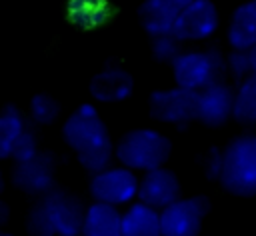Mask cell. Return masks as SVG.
Listing matches in <instances>:
<instances>
[{
  "instance_id": "obj_9",
  "label": "cell",
  "mask_w": 256,
  "mask_h": 236,
  "mask_svg": "<svg viewBox=\"0 0 256 236\" xmlns=\"http://www.w3.org/2000/svg\"><path fill=\"white\" fill-rule=\"evenodd\" d=\"M138 192V178L130 168H102L90 180V194L96 202L126 204Z\"/></svg>"
},
{
  "instance_id": "obj_13",
  "label": "cell",
  "mask_w": 256,
  "mask_h": 236,
  "mask_svg": "<svg viewBox=\"0 0 256 236\" xmlns=\"http://www.w3.org/2000/svg\"><path fill=\"white\" fill-rule=\"evenodd\" d=\"M134 90V78L120 66H108L90 80V94L94 100L112 104L126 100Z\"/></svg>"
},
{
  "instance_id": "obj_6",
  "label": "cell",
  "mask_w": 256,
  "mask_h": 236,
  "mask_svg": "<svg viewBox=\"0 0 256 236\" xmlns=\"http://www.w3.org/2000/svg\"><path fill=\"white\" fill-rule=\"evenodd\" d=\"M208 200L204 196L178 198L160 212V236H198Z\"/></svg>"
},
{
  "instance_id": "obj_3",
  "label": "cell",
  "mask_w": 256,
  "mask_h": 236,
  "mask_svg": "<svg viewBox=\"0 0 256 236\" xmlns=\"http://www.w3.org/2000/svg\"><path fill=\"white\" fill-rule=\"evenodd\" d=\"M218 178L232 194H256V134L238 136L224 148Z\"/></svg>"
},
{
  "instance_id": "obj_28",
  "label": "cell",
  "mask_w": 256,
  "mask_h": 236,
  "mask_svg": "<svg viewBox=\"0 0 256 236\" xmlns=\"http://www.w3.org/2000/svg\"><path fill=\"white\" fill-rule=\"evenodd\" d=\"M4 190V178H2V172H0V192Z\"/></svg>"
},
{
  "instance_id": "obj_27",
  "label": "cell",
  "mask_w": 256,
  "mask_h": 236,
  "mask_svg": "<svg viewBox=\"0 0 256 236\" xmlns=\"http://www.w3.org/2000/svg\"><path fill=\"white\" fill-rule=\"evenodd\" d=\"M174 2H176V4L180 6V10H182V8H184V6H188V4L192 2V0H174Z\"/></svg>"
},
{
  "instance_id": "obj_10",
  "label": "cell",
  "mask_w": 256,
  "mask_h": 236,
  "mask_svg": "<svg viewBox=\"0 0 256 236\" xmlns=\"http://www.w3.org/2000/svg\"><path fill=\"white\" fill-rule=\"evenodd\" d=\"M56 164L48 152H36L24 160H16L12 182L22 192L32 196H42L54 186Z\"/></svg>"
},
{
  "instance_id": "obj_26",
  "label": "cell",
  "mask_w": 256,
  "mask_h": 236,
  "mask_svg": "<svg viewBox=\"0 0 256 236\" xmlns=\"http://www.w3.org/2000/svg\"><path fill=\"white\" fill-rule=\"evenodd\" d=\"M8 214H10V210H8L6 202H4V200H0V226L8 222Z\"/></svg>"
},
{
  "instance_id": "obj_19",
  "label": "cell",
  "mask_w": 256,
  "mask_h": 236,
  "mask_svg": "<svg viewBox=\"0 0 256 236\" xmlns=\"http://www.w3.org/2000/svg\"><path fill=\"white\" fill-rule=\"evenodd\" d=\"M232 118L246 126L256 124V76H248L246 80H242L238 90L234 92Z\"/></svg>"
},
{
  "instance_id": "obj_14",
  "label": "cell",
  "mask_w": 256,
  "mask_h": 236,
  "mask_svg": "<svg viewBox=\"0 0 256 236\" xmlns=\"http://www.w3.org/2000/svg\"><path fill=\"white\" fill-rule=\"evenodd\" d=\"M178 12L180 6L174 0H144L138 8V18L142 28L150 36H160L172 34V26L176 22Z\"/></svg>"
},
{
  "instance_id": "obj_21",
  "label": "cell",
  "mask_w": 256,
  "mask_h": 236,
  "mask_svg": "<svg viewBox=\"0 0 256 236\" xmlns=\"http://www.w3.org/2000/svg\"><path fill=\"white\" fill-rule=\"evenodd\" d=\"M60 114L58 102L50 94H36L30 100V118L36 124H52Z\"/></svg>"
},
{
  "instance_id": "obj_29",
  "label": "cell",
  "mask_w": 256,
  "mask_h": 236,
  "mask_svg": "<svg viewBox=\"0 0 256 236\" xmlns=\"http://www.w3.org/2000/svg\"><path fill=\"white\" fill-rule=\"evenodd\" d=\"M0 236H12V234H4V232H0Z\"/></svg>"
},
{
  "instance_id": "obj_22",
  "label": "cell",
  "mask_w": 256,
  "mask_h": 236,
  "mask_svg": "<svg viewBox=\"0 0 256 236\" xmlns=\"http://www.w3.org/2000/svg\"><path fill=\"white\" fill-rule=\"evenodd\" d=\"M152 54L156 60L160 62H168L172 64L176 60V56L180 54V40L174 34H160V36H152Z\"/></svg>"
},
{
  "instance_id": "obj_11",
  "label": "cell",
  "mask_w": 256,
  "mask_h": 236,
  "mask_svg": "<svg viewBox=\"0 0 256 236\" xmlns=\"http://www.w3.org/2000/svg\"><path fill=\"white\" fill-rule=\"evenodd\" d=\"M234 92L222 82L216 80L196 94V118L206 126H220L232 116Z\"/></svg>"
},
{
  "instance_id": "obj_15",
  "label": "cell",
  "mask_w": 256,
  "mask_h": 236,
  "mask_svg": "<svg viewBox=\"0 0 256 236\" xmlns=\"http://www.w3.org/2000/svg\"><path fill=\"white\" fill-rule=\"evenodd\" d=\"M84 236H122V214L114 204L94 202L84 212Z\"/></svg>"
},
{
  "instance_id": "obj_17",
  "label": "cell",
  "mask_w": 256,
  "mask_h": 236,
  "mask_svg": "<svg viewBox=\"0 0 256 236\" xmlns=\"http://www.w3.org/2000/svg\"><path fill=\"white\" fill-rule=\"evenodd\" d=\"M122 236H160V214L142 202L122 214Z\"/></svg>"
},
{
  "instance_id": "obj_5",
  "label": "cell",
  "mask_w": 256,
  "mask_h": 236,
  "mask_svg": "<svg viewBox=\"0 0 256 236\" xmlns=\"http://www.w3.org/2000/svg\"><path fill=\"white\" fill-rule=\"evenodd\" d=\"M222 72H224V60L214 50L180 52L172 62V76L176 80V86L194 92L220 80Z\"/></svg>"
},
{
  "instance_id": "obj_12",
  "label": "cell",
  "mask_w": 256,
  "mask_h": 236,
  "mask_svg": "<svg viewBox=\"0 0 256 236\" xmlns=\"http://www.w3.org/2000/svg\"><path fill=\"white\" fill-rule=\"evenodd\" d=\"M138 200L150 208H166L174 200L180 198V182L172 170L154 168L138 180Z\"/></svg>"
},
{
  "instance_id": "obj_23",
  "label": "cell",
  "mask_w": 256,
  "mask_h": 236,
  "mask_svg": "<svg viewBox=\"0 0 256 236\" xmlns=\"http://www.w3.org/2000/svg\"><path fill=\"white\" fill-rule=\"evenodd\" d=\"M224 68L238 80H246L252 70H250V60H248V52L246 50H232V54L226 58Z\"/></svg>"
},
{
  "instance_id": "obj_8",
  "label": "cell",
  "mask_w": 256,
  "mask_h": 236,
  "mask_svg": "<svg viewBox=\"0 0 256 236\" xmlns=\"http://www.w3.org/2000/svg\"><path fill=\"white\" fill-rule=\"evenodd\" d=\"M196 94L198 92L182 86L156 90L150 94V114L158 122L188 124L196 118Z\"/></svg>"
},
{
  "instance_id": "obj_4",
  "label": "cell",
  "mask_w": 256,
  "mask_h": 236,
  "mask_svg": "<svg viewBox=\"0 0 256 236\" xmlns=\"http://www.w3.org/2000/svg\"><path fill=\"white\" fill-rule=\"evenodd\" d=\"M170 140L152 128H136L124 134L116 146L118 160L132 170H154L160 168L170 156Z\"/></svg>"
},
{
  "instance_id": "obj_24",
  "label": "cell",
  "mask_w": 256,
  "mask_h": 236,
  "mask_svg": "<svg viewBox=\"0 0 256 236\" xmlns=\"http://www.w3.org/2000/svg\"><path fill=\"white\" fill-rule=\"evenodd\" d=\"M38 152V140H36V134L26 126L24 132L20 134V138L16 140V146H14V152H12V158L14 160H24L32 154Z\"/></svg>"
},
{
  "instance_id": "obj_2",
  "label": "cell",
  "mask_w": 256,
  "mask_h": 236,
  "mask_svg": "<svg viewBox=\"0 0 256 236\" xmlns=\"http://www.w3.org/2000/svg\"><path fill=\"white\" fill-rule=\"evenodd\" d=\"M82 202L64 190H48L28 214L30 236H76L84 220Z\"/></svg>"
},
{
  "instance_id": "obj_1",
  "label": "cell",
  "mask_w": 256,
  "mask_h": 236,
  "mask_svg": "<svg viewBox=\"0 0 256 236\" xmlns=\"http://www.w3.org/2000/svg\"><path fill=\"white\" fill-rule=\"evenodd\" d=\"M62 136L86 170L98 172L108 166L112 158V140L104 120L92 104H80L66 118Z\"/></svg>"
},
{
  "instance_id": "obj_25",
  "label": "cell",
  "mask_w": 256,
  "mask_h": 236,
  "mask_svg": "<svg viewBox=\"0 0 256 236\" xmlns=\"http://www.w3.org/2000/svg\"><path fill=\"white\" fill-rule=\"evenodd\" d=\"M246 52H248V60H250V70H252V74H256V44L252 48H248Z\"/></svg>"
},
{
  "instance_id": "obj_7",
  "label": "cell",
  "mask_w": 256,
  "mask_h": 236,
  "mask_svg": "<svg viewBox=\"0 0 256 236\" xmlns=\"http://www.w3.org/2000/svg\"><path fill=\"white\" fill-rule=\"evenodd\" d=\"M220 16L212 0H192L184 6L172 26V34L180 42H198L210 38L218 28Z\"/></svg>"
},
{
  "instance_id": "obj_18",
  "label": "cell",
  "mask_w": 256,
  "mask_h": 236,
  "mask_svg": "<svg viewBox=\"0 0 256 236\" xmlns=\"http://www.w3.org/2000/svg\"><path fill=\"white\" fill-rule=\"evenodd\" d=\"M24 128H26V122H24L20 110L16 106L8 104L0 112V160L12 158L16 140L20 138Z\"/></svg>"
},
{
  "instance_id": "obj_16",
  "label": "cell",
  "mask_w": 256,
  "mask_h": 236,
  "mask_svg": "<svg viewBox=\"0 0 256 236\" xmlns=\"http://www.w3.org/2000/svg\"><path fill=\"white\" fill-rule=\"evenodd\" d=\"M228 44L232 50H248L256 44V0L240 4L228 24Z\"/></svg>"
},
{
  "instance_id": "obj_20",
  "label": "cell",
  "mask_w": 256,
  "mask_h": 236,
  "mask_svg": "<svg viewBox=\"0 0 256 236\" xmlns=\"http://www.w3.org/2000/svg\"><path fill=\"white\" fill-rule=\"evenodd\" d=\"M68 14L78 26L92 28L108 18L110 6L106 0H72L68 6Z\"/></svg>"
}]
</instances>
